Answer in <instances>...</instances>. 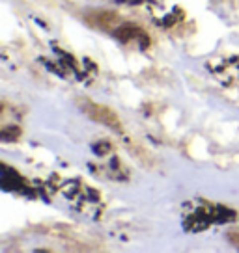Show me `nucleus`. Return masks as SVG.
<instances>
[{
	"label": "nucleus",
	"instance_id": "f03ea898",
	"mask_svg": "<svg viewBox=\"0 0 239 253\" xmlns=\"http://www.w3.org/2000/svg\"><path fill=\"white\" fill-rule=\"evenodd\" d=\"M19 134H21V130H19L17 126H6V128H2V132H0L4 142H11V140H15Z\"/></svg>",
	"mask_w": 239,
	"mask_h": 253
},
{
	"label": "nucleus",
	"instance_id": "7ed1b4c3",
	"mask_svg": "<svg viewBox=\"0 0 239 253\" xmlns=\"http://www.w3.org/2000/svg\"><path fill=\"white\" fill-rule=\"evenodd\" d=\"M232 238V240H234V244H236V246H238V248H239V238H234V237H230Z\"/></svg>",
	"mask_w": 239,
	"mask_h": 253
},
{
	"label": "nucleus",
	"instance_id": "f257e3e1",
	"mask_svg": "<svg viewBox=\"0 0 239 253\" xmlns=\"http://www.w3.org/2000/svg\"><path fill=\"white\" fill-rule=\"evenodd\" d=\"M79 106L80 110L86 114L90 119H94L97 123H101V125L109 126L112 130H116V132H121V119L114 114V110H111L109 106H103V104H97L94 101H88V99H80L79 101Z\"/></svg>",
	"mask_w": 239,
	"mask_h": 253
}]
</instances>
